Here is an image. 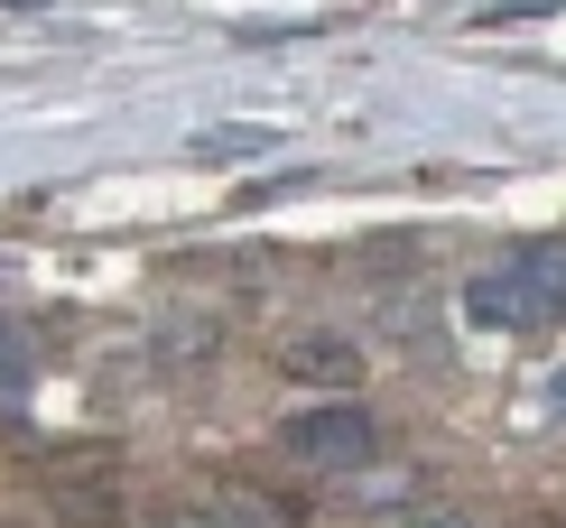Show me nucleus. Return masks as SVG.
I'll list each match as a JSON object with an SVG mask.
<instances>
[{"mask_svg":"<svg viewBox=\"0 0 566 528\" xmlns=\"http://www.w3.org/2000/svg\"><path fill=\"white\" fill-rule=\"evenodd\" d=\"M464 316L492 325V334H521V325L566 316V242H511L492 270L464 278Z\"/></svg>","mask_w":566,"mask_h":528,"instance_id":"1","label":"nucleus"},{"mask_svg":"<svg viewBox=\"0 0 566 528\" xmlns=\"http://www.w3.org/2000/svg\"><path fill=\"white\" fill-rule=\"evenodd\" d=\"M279 445H289V464H306V473H363L371 454H381V418H371L363 399H325V408H297V418L279 426Z\"/></svg>","mask_w":566,"mask_h":528,"instance_id":"2","label":"nucleus"},{"mask_svg":"<svg viewBox=\"0 0 566 528\" xmlns=\"http://www.w3.org/2000/svg\"><path fill=\"white\" fill-rule=\"evenodd\" d=\"M279 371L297 380V390H325V399H353L363 390V344L353 334H289V352H279Z\"/></svg>","mask_w":566,"mask_h":528,"instance_id":"3","label":"nucleus"},{"mask_svg":"<svg viewBox=\"0 0 566 528\" xmlns=\"http://www.w3.org/2000/svg\"><path fill=\"white\" fill-rule=\"evenodd\" d=\"M196 510L214 519V528H297V510H289L279 492L232 483V473H223V483H196Z\"/></svg>","mask_w":566,"mask_h":528,"instance_id":"4","label":"nucleus"},{"mask_svg":"<svg viewBox=\"0 0 566 528\" xmlns=\"http://www.w3.org/2000/svg\"><path fill=\"white\" fill-rule=\"evenodd\" d=\"M214 344H223V325H214V316H177L168 334H158V352H168V362H205Z\"/></svg>","mask_w":566,"mask_h":528,"instance_id":"5","label":"nucleus"},{"mask_svg":"<svg viewBox=\"0 0 566 528\" xmlns=\"http://www.w3.org/2000/svg\"><path fill=\"white\" fill-rule=\"evenodd\" d=\"M251 149H279V130H205L196 158H251Z\"/></svg>","mask_w":566,"mask_h":528,"instance_id":"6","label":"nucleus"},{"mask_svg":"<svg viewBox=\"0 0 566 528\" xmlns=\"http://www.w3.org/2000/svg\"><path fill=\"white\" fill-rule=\"evenodd\" d=\"M399 528H474V519H464V510H409Z\"/></svg>","mask_w":566,"mask_h":528,"instance_id":"7","label":"nucleus"},{"mask_svg":"<svg viewBox=\"0 0 566 528\" xmlns=\"http://www.w3.org/2000/svg\"><path fill=\"white\" fill-rule=\"evenodd\" d=\"M168 528H214V519H205V510H196V500H186V510H177V519H168Z\"/></svg>","mask_w":566,"mask_h":528,"instance_id":"8","label":"nucleus"}]
</instances>
